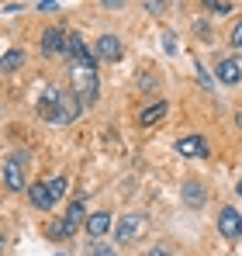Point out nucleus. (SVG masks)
Returning <instances> with one entry per match:
<instances>
[{
	"instance_id": "nucleus-1",
	"label": "nucleus",
	"mask_w": 242,
	"mask_h": 256,
	"mask_svg": "<svg viewBox=\"0 0 242 256\" xmlns=\"http://www.w3.org/2000/svg\"><path fill=\"white\" fill-rule=\"evenodd\" d=\"M73 94L83 97V100H97V94H100L97 70H94V56H90V52L73 62Z\"/></svg>"
},
{
	"instance_id": "nucleus-2",
	"label": "nucleus",
	"mask_w": 242,
	"mask_h": 256,
	"mask_svg": "<svg viewBox=\"0 0 242 256\" xmlns=\"http://www.w3.org/2000/svg\"><path fill=\"white\" fill-rule=\"evenodd\" d=\"M24 163H28L24 152H14V156L4 160V184H7V190H24Z\"/></svg>"
},
{
	"instance_id": "nucleus-3",
	"label": "nucleus",
	"mask_w": 242,
	"mask_h": 256,
	"mask_svg": "<svg viewBox=\"0 0 242 256\" xmlns=\"http://www.w3.org/2000/svg\"><path fill=\"white\" fill-rule=\"evenodd\" d=\"M28 198H32V204L42 208V212H52V208H56V198H52L48 180H35V184L28 187Z\"/></svg>"
},
{
	"instance_id": "nucleus-4",
	"label": "nucleus",
	"mask_w": 242,
	"mask_h": 256,
	"mask_svg": "<svg viewBox=\"0 0 242 256\" xmlns=\"http://www.w3.org/2000/svg\"><path fill=\"white\" fill-rule=\"evenodd\" d=\"M59 100H62V90H45L42 94V100H38V114L45 118V122H52L56 125V118H59Z\"/></svg>"
},
{
	"instance_id": "nucleus-5",
	"label": "nucleus",
	"mask_w": 242,
	"mask_h": 256,
	"mask_svg": "<svg viewBox=\"0 0 242 256\" xmlns=\"http://www.w3.org/2000/svg\"><path fill=\"white\" fill-rule=\"evenodd\" d=\"M239 218H242V214L236 212V208H222V212H218V228H222L225 239H239V236H242Z\"/></svg>"
},
{
	"instance_id": "nucleus-6",
	"label": "nucleus",
	"mask_w": 242,
	"mask_h": 256,
	"mask_svg": "<svg viewBox=\"0 0 242 256\" xmlns=\"http://www.w3.org/2000/svg\"><path fill=\"white\" fill-rule=\"evenodd\" d=\"M76 118H80V97H76V94H62L56 125H70V122H76Z\"/></svg>"
},
{
	"instance_id": "nucleus-7",
	"label": "nucleus",
	"mask_w": 242,
	"mask_h": 256,
	"mask_svg": "<svg viewBox=\"0 0 242 256\" xmlns=\"http://www.w3.org/2000/svg\"><path fill=\"white\" fill-rule=\"evenodd\" d=\"M70 48V38L59 32V28H48L45 35H42V52L45 56H59V52H66Z\"/></svg>"
},
{
	"instance_id": "nucleus-8",
	"label": "nucleus",
	"mask_w": 242,
	"mask_h": 256,
	"mask_svg": "<svg viewBox=\"0 0 242 256\" xmlns=\"http://www.w3.org/2000/svg\"><path fill=\"white\" fill-rule=\"evenodd\" d=\"M176 152H180V156H194V160H204L211 149H208V142H204L201 135H190V138H180V142H176Z\"/></svg>"
},
{
	"instance_id": "nucleus-9",
	"label": "nucleus",
	"mask_w": 242,
	"mask_h": 256,
	"mask_svg": "<svg viewBox=\"0 0 242 256\" xmlns=\"http://www.w3.org/2000/svg\"><path fill=\"white\" fill-rule=\"evenodd\" d=\"M111 222H114L111 212H94L90 218H86V232H90L94 239H104V236L111 232Z\"/></svg>"
},
{
	"instance_id": "nucleus-10",
	"label": "nucleus",
	"mask_w": 242,
	"mask_h": 256,
	"mask_svg": "<svg viewBox=\"0 0 242 256\" xmlns=\"http://www.w3.org/2000/svg\"><path fill=\"white\" fill-rule=\"evenodd\" d=\"M97 59H108V62H118L121 59V42L114 35H100L97 38Z\"/></svg>"
},
{
	"instance_id": "nucleus-11",
	"label": "nucleus",
	"mask_w": 242,
	"mask_h": 256,
	"mask_svg": "<svg viewBox=\"0 0 242 256\" xmlns=\"http://www.w3.org/2000/svg\"><path fill=\"white\" fill-rule=\"evenodd\" d=\"M138 228H142V218H138V214H124V218L118 222L114 239H118V242H132V239L138 236Z\"/></svg>"
},
{
	"instance_id": "nucleus-12",
	"label": "nucleus",
	"mask_w": 242,
	"mask_h": 256,
	"mask_svg": "<svg viewBox=\"0 0 242 256\" xmlns=\"http://www.w3.org/2000/svg\"><path fill=\"white\" fill-rule=\"evenodd\" d=\"M218 80L228 84V86H236L242 80V66L236 62V59H222V62H218Z\"/></svg>"
},
{
	"instance_id": "nucleus-13",
	"label": "nucleus",
	"mask_w": 242,
	"mask_h": 256,
	"mask_svg": "<svg viewBox=\"0 0 242 256\" xmlns=\"http://www.w3.org/2000/svg\"><path fill=\"white\" fill-rule=\"evenodd\" d=\"M83 218H90V214H86V201H83V198H76V201L70 204V212H66V222H70V236H76V225H80Z\"/></svg>"
},
{
	"instance_id": "nucleus-14",
	"label": "nucleus",
	"mask_w": 242,
	"mask_h": 256,
	"mask_svg": "<svg viewBox=\"0 0 242 256\" xmlns=\"http://www.w3.org/2000/svg\"><path fill=\"white\" fill-rule=\"evenodd\" d=\"M204 198H208V194H204V187L198 184V180L184 184V201H187L190 208H201V204H204Z\"/></svg>"
},
{
	"instance_id": "nucleus-15",
	"label": "nucleus",
	"mask_w": 242,
	"mask_h": 256,
	"mask_svg": "<svg viewBox=\"0 0 242 256\" xmlns=\"http://www.w3.org/2000/svg\"><path fill=\"white\" fill-rule=\"evenodd\" d=\"M162 114H166V100H156V104H149V108H146V111L138 114V125H146V128L156 125Z\"/></svg>"
},
{
	"instance_id": "nucleus-16",
	"label": "nucleus",
	"mask_w": 242,
	"mask_h": 256,
	"mask_svg": "<svg viewBox=\"0 0 242 256\" xmlns=\"http://www.w3.org/2000/svg\"><path fill=\"white\" fill-rule=\"evenodd\" d=\"M18 66H24V52H21V48H7L4 59H0V70H4V73H14Z\"/></svg>"
},
{
	"instance_id": "nucleus-17",
	"label": "nucleus",
	"mask_w": 242,
	"mask_h": 256,
	"mask_svg": "<svg viewBox=\"0 0 242 256\" xmlns=\"http://www.w3.org/2000/svg\"><path fill=\"white\" fill-rule=\"evenodd\" d=\"M48 236H52V239H70V222H66V218H52Z\"/></svg>"
},
{
	"instance_id": "nucleus-18",
	"label": "nucleus",
	"mask_w": 242,
	"mask_h": 256,
	"mask_svg": "<svg viewBox=\"0 0 242 256\" xmlns=\"http://www.w3.org/2000/svg\"><path fill=\"white\" fill-rule=\"evenodd\" d=\"M73 59H80V56H86V42H83L80 35H70V48H66Z\"/></svg>"
},
{
	"instance_id": "nucleus-19",
	"label": "nucleus",
	"mask_w": 242,
	"mask_h": 256,
	"mask_svg": "<svg viewBox=\"0 0 242 256\" xmlns=\"http://www.w3.org/2000/svg\"><path fill=\"white\" fill-rule=\"evenodd\" d=\"M48 187H52V198L59 201V198L66 194V187H70V180H66V176H52V180H48Z\"/></svg>"
},
{
	"instance_id": "nucleus-20",
	"label": "nucleus",
	"mask_w": 242,
	"mask_h": 256,
	"mask_svg": "<svg viewBox=\"0 0 242 256\" xmlns=\"http://www.w3.org/2000/svg\"><path fill=\"white\" fill-rule=\"evenodd\" d=\"M208 10H214V14H228L232 4H228V0H208Z\"/></svg>"
},
{
	"instance_id": "nucleus-21",
	"label": "nucleus",
	"mask_w": 242,
	"mask_h": 256,
	"mask_svg": "<svg viewBox=\"0 0 242 256\" xmlns=\"http://www.w3.org/2000/svg\"><path fill=\"white\" fill-rule=\"evenodd\" d=\"M232 45H236V48H242V21L232 28Z\"/></svg>"
},
{
	"instance_id": "nucleus-22",
	"label": "nucleus",
	"mask_w": 242,
	"mask_h": 256,
	"mask_svg": "<svg viewBox=\"0 0 242 256\" xmlns=\"http://www.w3.org/2000/svg\"><path fill=\"white\" fill-rule=\"evenodd\" d=\"M94 256H118V253H114V250H108V246H97V250H94Z\"/></svg>"
},
{
	"instance_id": "nucleus-23",
	"label": "nucleus",
	"mask_w": 242,
	"mask_h": 256,
	"mask_svg": "<svg viewBox=\"0 0 242 256\" xmlns=\"http://www.w3.org/2000/svg\"><path fill=\"white\" fill-rule=\"evenodd\" d=\"M149 256H170V253H166V250H152Z\"/></svg>"
},
{
	"instance_id": "nucleus-24",
	"label": "nucleus",
	"mask_w": 242,
	"mask_h": 256,
	"mask_svg": "<svg viewBox=\"0 0 242 256\" xmlns=\"http://www.w3.org/2000/svg\"><path fill=\"white\" fill-rule=\"evenodd\" d=\"M236 190H239V194H242V180H239V184H236Z\"/></svg>"
},
{
	"instance_id": "nucleus-25",
	"label": "nucleus",
	"mask_w": 242,
	"mask_h": 256,
	"mask_svg": "<svg viewBox=\"0 0 242 256\" xmlns=\"http://www.w3.org/2000/svg\"><path fill=\"white\" fill-rule=\"evenodd\" d=\"M239 228H242V218H239Z\"/></svg>"
}]
</instances>
